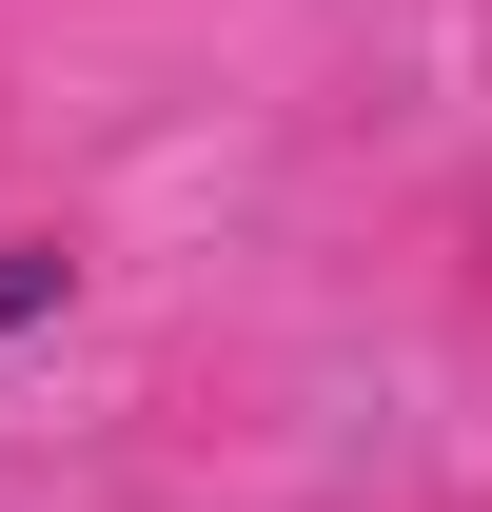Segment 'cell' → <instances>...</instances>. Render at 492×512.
Instances as JSON below:
<instances>
[{"label":"cell","mask_w":492,"mask_h":512,"mask_svg":"<svg viewBox=\"0 0 492 512\" xmlns=\"http://www.w3.org/2000/svg\"><path fill=\"white\" fill-rule=\"evenodd\" d=\"M79 316V256L60 237H0V335H60Z\"/></svg>","instance_id":"6da1fadb"}]
</instances>
